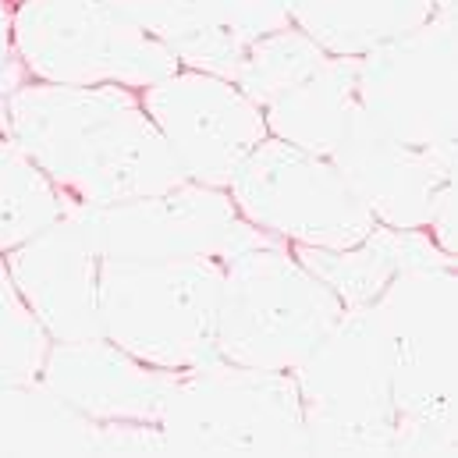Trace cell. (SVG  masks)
Segmentation results:
<instances>
[{"label": "cell", "instance_id": "1", "mask_svg": "<svg viewBox=\"0 0 458 458\" xmlns=\"http://www.w3.org/2000/svg\"><path fill=\"white\" fill-rule=\"evenodd\" d=\"M11 139L72 207H111L185 185L135 89L25 82L7 97Z\"/></svg>", "mask_w": 458, "mask_h": 458}, {"label": "cell", "instance_id": "2", "mask_svg": "<svg viewBox=\"0 0 458 458\" xmlns=\"http://www.w3.org/2000/svg\"><path fill=\"white\" fill-rule=\"evenodd\" d=\"M366 306L391 362L394 455H455V259L402 270Z\"/></svg>", "mask_w": 458, "mask_h": 458}, {"label": "cell", "instance_id": "3", "mask_svg": "<svg viewBox=\"0 0 458 458\" xmlns=\"http://www.w3.org/2000/svg\"><path fill=\"white\" fill-rule=\"evenodd\" d=\"M342 299L267 231L221 259L217 359L292 373L342 320Z\"/></svg>", "mask_w": 458, "mask_h": 458}, {"label": "cell", "instance_id": "4", "mask_svg": "<svg viewBox=\"0 0 458 458\" xmlns=\"http://www.w3.org/2000/svg\"><path fill=\"white\" fill-rule=\"evenodd\" d=\"M157 430L167 455H310L295 373L225 359L174 373Z\"/></svg>", "mask_w": 458, "mask_h": 458}, {"label": "cell", "instance_id": "5", "mask_svg": "<svg viewBox=\"0 0 458 458\" xmlns=\"http://www.w3.org/2000/svg\"><path fill=\"white\" fill-rule=\"evenodd\" d=\"M100 331L157 369L217 359L221 259H100Z\"/></svg>", "mask_w": 458, "mask_h": 458}, {"label": "cell", "instance_id": "6", "mask_svg": "<svg viewBox=\"0 0 458 458\" xmlns=\"http://www.w3.org/2000/svg\"><path fill=\"white\" fill-rule=\"evenodd\" d=\"M295 373L310 455H394L391 362L369 306L344 310Z\"/></svg>", "mask_w": 458, "mask_h": 458}, {"label": "cell", "instance_id": "7", "mask_svg": "<svg viewBox=\"0 0 458 458\" xmlns=\"http://www.w3.org/2000/svg\"><path fill=\"white\" fill-rule=\"evenodd\" d=\"M11 32L14 54L36 82L142 93L182 68L167 47L104 0H18Z\"/></svg>", "mask_w": 458, "mask_h": 458}, {"label": "cell", "instance_id": "8", "mask_svg": "<svg viewBox=\"0 0 458 458\" xmlns=\"http://www.w3.org/2000/svg\"><path fill=\"white\" fill-rule=\"evenodd\" d=\"M252 228L288 245L344 249L377 228L331 157L267 135L225 189Z\"/></svg>", "mask_w": 458, "mask_h": 458}, {"label": "cell", "instance_id": "9", "mask_svg": "<svg viewBox=\"0 0 458 458\" xmlns=\"http://www.w3.org/2000/svg\"><path fill=\"white\" fill-rule=\"evenodd\" d=\"M359 117L394 142L455 153V7L359 57Z\"/></svg>", "mask_w": 458, "mask_h": 458}, {"label": "cell", "instance_id": "10", "mask_svg": "<svg viewBox=\"0 0 458 458\" xmlns=\"http://www.w3.org/2000/svg\"><path fill=\"white\" fill-rule=\"evenodd\" d=\"M72 214L100 259H225L256 231L225 189L196 182L111 207H72Z\"/></svg>", "mask_w": 458, "mask_h": 458}, {"label": "cell", "instance_id": "11", "mask_svg": "<svg viewBox=\"0 0 458 458\" xmlns=\"http://www.w3.org/2000/svg\"><path fill=\"white\" fill-rule=\"evenodd\" d=\"M139 100L196 185L228 189L242 160L270 135L263 111L231 79L210 72L178 68L146 86Z\"/></svg>", "mask_w": 458, "mask_h": 458}, {"label": "cell", "instance_id": "12", "mask_svg": "<svg viewBox=\"0 0 458 458\" xmlns=\"http://www.w3.org/2000/svg\"><path fill=\"white\" fill-rule=\"evenodd\" d=\"M331 160L377 225L430 231L455 256V153L394 142L355 114Z\"/></svg>", "mask_w": 458, "mask_h": 458}, {"label": "cell", "instance_id": "13", "mask_svg": "<svg viewBox=\"0 0 458 458\" xmlns=\"http://www.w3.org/2000/svg\"><path fill=\"white\" fill-rule=\"evenodd\" d=\"M11 284L43 324L50 342L104 338L100 331V252L68 210L57 225L4 252Z\"/></svg>", "mask_w": 458, "mask_h": 458}, {"label": "cell", "instance_id": "14", "mask_svg": "<svg viewBox=\"0 0 458 458\" xmlns=\"http://www.w3.org/2000/svg\"><path fill=\"white\" fill-rule=\"evenodd\" d=\"M135 21L146 36L167 47L182 68L238 75L249 47L277 29H288L284 0H104Z\"/></svg>", "mask_w": 458, "mask_h": 458}, {"label": "cell", "instance_id": "15", "mask_svg": "<svg viewBox=\"0 0 458 458\" xmlns=\"http://www.w3.org/2000/svg\"><path fill=\"white\" fill-rule=\"evenodd\" d=\"M39 380L93 423L157 427L174 369H157L107 338L50 342Z\"/></svg>", "mask_w": 458, "mask_h": 458}, {"label": "cell", "instance_id": "16", "mask_svg": "<svg viewBox=\"0 0 458 458\" xmlns=\"http://www.w3.org/2000/svg\"><path fill=\"white\" fill-rule=\"evenodd\" d=\"M292 249L306 263V270L317 274L342 299L344 310H359L373 302L409 267L455 259L430 238V231L384 228V225H377L362 242L344 249H310V245H292Z\"/></svg>", "mask_w": 458, "mask_h": 458}, {"label": "cell", "instance_id": "17", "mask_svg": "<svg viewBox=\"0 0 458 458\" xmlns=\"http://www.w3.org/2000/svg\"><path fill=\"white\" fill-rule=\"evenodd\" d=\"M359 61L327 54L313 72L281 89L267 107V131L299 149L331 157L359 114Z\"/></svg>", "mask_w": 458, "mask_h": 458}, {"label": "cell", "instance_id": "18", "mask_svg": "<svg viewBox=\"0 0 458 458\" xmlns=\"http://www.w3.org/2000/svg\"><path fill=\"white\" fill-rule=\"evenodd\" d=\"M288 18L335 57H366L423 29L455 0H284Z\"/></svg>", "mask_w": 458, "mask_h": 458}, {"label": "cell", "instance_id": "19", "mask_svg": "<svg viewBox=\"0 0 458 458\" xmlns=\"http://www.w3.org/2000/svg\"><path fill=\"white\" fill-rule=\"evenodd\" d=\"M0 455H104V423H93L39 377L0 384Z\"/></svg>", "mask_w": 458, "mask_h": 458}, {"label": "cell", "instance_id": "20", "mask_svg": "<svg viewBox=\"0 0 458 458\" xmlns=\"http://www.w3.org/2000/svg\"><path fill=\"white\" fill-rule=\"evenodd\" d=\"M68 210L72 203L11 139V131H0V252H11L57 225Z\"/></svg>", "mask_w": 458, "mask_h": 458}, {"label": "cell", "instance_id": "21", "mask_svg": "<svg viewBox=\"0 0 458 458\" xmlns=\"http://www.w3.org/2000/svg\"><path fill=\"white\" fill-rule=\"evenodd\" d=\"M324 57H327L324 47H317L306 32L288 25V29H277V32H270V36H263L249 47V54H245V61L234 75V86L263 111L281 89L299 82Z\"/></svg>", "mask_w": 458, "mask_h": 458}, {"label": "cell", "instance_id": "22", "mask_svg": "<svg viewBox=\"0 0 458 458\" xmlns=\"http://www.w3.org/2000/svg\"><path fill=\"white\" fill-rule=\"evenodd\" d=\"M47 348H50V335L21 302L0 252V384L36 380L43 369Z\"/></svg>", "mask_w": 458, "mask_h": 458}, {"label": "cell", "instance_id": "23", "mask_svg": "<svg viewBox=\"0 0 458 458\" xmlns=\"http://www.w3.org/2000/svg\"><path fill=\"white\" fill-rule=\"evenodd\" d=\"M11 21H14V4L0 0V97H11L18 86L29 82L18 54H14V32H11Z\"/></svg>", "mask_w": 458, "mask_h": 458}, {"label": "cell", "instance_id": "24", "mask_svg": "<svg viewBox=\"0 0 458 458\" xmlns=\"http://www.w3.org/2000/svg\"><path fill=\"white\" fill-rule=\"evenodd\" d=\"M0 131H11L7 128V97H0Z\"/></svg>", "mask_w": 458, "mask_h": 458}, {"label": "cell", "instance_id": "25", "mask_svg": "<svg viewBox=\"0 0 458 458\" xmlns=\"http://www.w3.org/2000/svg\"><path fill=\"white\" fill-rule=\"evenodd\" d=\"M7 4H18V0H7Z\"/></svg>", "mask_w": 458, "mask_h": 458}]
</instances>
